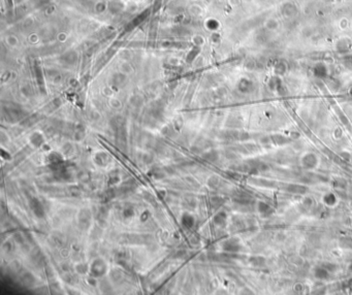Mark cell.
I'll list each match as a JSON object with an SVG mask.
<instances>
[{
    "label": "cell",
    "instance_id": "7c38bea8",
    "mask_svg": "<svg viewBox=\"0 0 352 295\" xmlns=\"http://www.w3.org/2000/svg\"><path fill=\"white\" fill-rule=\"evenodd\" d=\"M315 277L316 278H318L320 280H324L328 277V269L324 268V267H318L316 268L315 271Z\"/></svg>",
    "mask_w": 352,
    "mask_h": 295
},
{
    "label": "cell",
    "instance_id": "5b68a950",
    "mask_svg": "<svg viewBox=\"0 0 352 295\" xmlns=\"http://www.w3.org/2000/svg\"><path fill=\"white\" fill-rule=\"evenodd\" d=\"M222 248L226 252H237L240 251V243L236 239H229L222 244Z\"/></svg>",
    "mask_w": 352,
    "mask_h": 295
},
{
    "label": "cell",
    "instance_id": "8fae6325",
    "mask_svg": "<svg viewBox=\"0 0 352 295\" xmlns=\"http://www.w3.org/2000/svg\"><path fill=\"white\" fill-rule=\"evenodd\" d=\"M136 187V182L134 180L130 179V180H128L127 182L123 183L122 187H121V190H122L123 192H130V191H132Z\"/></svg>",
    "mask_w": 352,
    "mask_h": 295
},
{
    "label": "cell",
    "instance_id": "ffe728a7",
    "mask_svg": "<svg viewBox=\"0 0 352 295\" xmlns=\"http://www.w3.org/2000/svg\"><path fill=\"white\" fill-rule=\"evenodd\" d=\"M122 215H123V217L125 219H129V218H131V217H133V215H134V209H133V208L132 207H126V208H124Z\"/></svg>",
    "mask_w": 352,
    "mask_h": 295
},
{
    "label": "cell",
    "instance_id": "5bb4252c",
    "mask_svg": "<svg viewBox=\"0 0 352 295\" xmlns=\"http://www.w3.org/2000/svg\"><path fill=\"white\" fill-rule=\"evenodd\" d=\"M226 214L224 212H220L218 213L215 217H214V223L217 225H222V224L225 223L226 221Z\"/></svg>",
    "mask_w": 352,
    "mask_h": 295
},
{
    "label": "cell",
    "instance_id": "8992f818",
    "mask_svg": "<svg viewBox=\"0 0 352 295\" xmlns=\"http://www.w3.org/2000/svg\"><path fill=\"white\" fill-rule=\"evenodd\" d=\"M194 223H195L194 217L190 215L189 213H184L182 217H181V224L183 225L184 228H186V229L192 228V227L194 226Z\"/></svg>",
    "mask_w": 352,
    "mask_h": 295
},
{
    "label": "cell",
    "instance_id": "6da1fadb",
    "mask_svg": "<svg viewBox=\"0 0 352 295\" xmlns=\"http://www.w3.org/2000/svg\"><path fill=\"white\" fill-rule=\"evenodd\" d=\"M106 271H108V266L104 260H102L101 258H97L92 262V264L90 266V273L91 276L95 277V278H100V277H104Z\"/></svg>",
    "mask_w": 352,
    "mask_h": 295
},
{
    "label": "cell",
    "instance_id": "3957f363",
    "mask_svg": "<svg viewBox=\"0 0 352 295\" xmlns=\"http://www.w3.org/2000/svg\"><path fill=\"white\" fill-rule=\"evenodd\" d=\"M29 207L31 208L32 213L35 215V217H37V218H44L45 215V208L42 203L40 202V200H38L37 198L35 197H31L30 200H29Z\"/></svg>",
    "mask_w": 352,
    "mask_h": 295
},
{
    "label": "cell",
    "instance_id": "83f0119b",
    "mask_svg": "<svg viewBox=\"0 0 352 295\" xmlns=\"http://www.w3.org/2000/svg\"><path fill=\"white\" fill-rule=\"evenodd\" d=\"M1 157L4 159V160H9L10 159V155L8 154V153H5L4 150H2L1 151Z\"/></svg>",
    "mask_w": 352,
    "mask_h": 295
},
{
    "label": "cell",
    "instance_id": "4316f807",
    "mask_svg": "<svg viewBox=\"0 0 352 295\" xmlns=\"http://www.w3.org/2000/svg\"><path fill=\"white\" fill-rule=\"evenodd\" d=\"M96 279H97V278H95V277L91 276L90 278H88V284H89V285H91V286H96V283H97Z\"/></svg>",
    "mask_w": 352,
    "mask_h": 295
},
{
    "label": "cell",
    "instance_id": "4fadbf2b",
    "mask_svg": "<svg viewBox=\"0 0 352 295\" xmlns=\"http://www.w3.org/2000/svg\"><path fill=\"white\" fill-rule=\"evenodd\" d=\"M109 215V209L105 207H100L98 209V214H97V219L100 222H104L106 217Z\"/></svg>",
    "mask_w": 352,
    "mask_h": 295
},
{
    "label": "cell",
    "instance_id": "ba28073f",
    "mask_svg": "<svg viewBox=\"0 0 352 295\" xmlns=\"http://www.w3.org/2000/svg\"><path fill=\"white\" fill-rule=\"evenodd\" d=\"M64 161L63 156L58 152H51L50 155L48 156V162L50 163V165H54V164H59Z\"/></svg>",
    "mask_w": 352,
    "mask_h": 295
},
{
    "label": "cell",
    "instance_id": "277c9868",
    "mask_svg": "<svg viewBox=\"0 0 352 295\" xmlns=\"http://www.w3.org/2000/svg\"><path fill=\"white\" fill-rule=\"evenodd\" d=\"M94 162L98 166L104 167V166H106L111 162V156L106 152H98V153H96L94 156Z\"/></svg>",
    "mask_w": 352,
    "mask_h": 295
},
{
    "label": "cell",
    "instance_id": "52a82bcc",
    "mask_svg": "<svg viewBox=\"0 0 352 295\" xmlns=\"http://www.w3.org/2000/svg\"><path fill=\"white\" fill-rule=\"evenodd\" d=\"M316 164H317V160L314 155L308 154L303 158V165L305 166V168H314Z\"/></svg>",
    "mask_w": 352,
    "mask_h": 295
},
{
    "label": "cell",
    "instance_id": "cb8c5ba5",
    "mask_svg": "<svg viewBox=\"0 0 352 295\" xmlns=\"http://www.w3.org/2000/svg\"><path fill=\"white\" fill-rule=\"evenodd\" d=\"M120 181V177H119V176H117V175H115V176H109V185H114V184H116V183H118Z\"/></svg>",
    "mask_w": 352,
    "mask_h": 295
},
{
    "label": "cell",
    "instance_id": "ac0fdd59",
    "mask_svg": "<svg viewBox=\"0 0 352 295\" xmlns=\"http://www.w3.org/2000/svg\"><path fill=\"white\" fill-rule=\"evenodd\" d=\"M109 276H111V279L114 281V282H119V281H121L123 278L122 273H121V271H118V269H113Z\"/></svg>",
    "mask_w": 352,
    "mask_h": 295
},
{
    "label": "cell",
    "instance_id": "30bf717a",
    "mask_svg": "<svg viewBox=\"0 0 352 295\" xmlns=\"http://www.w3.org/2000/svg\"><path fill=\"white\" fill-rule=\"evenodd\" d=\"M21 281H22V283L24 285L26 286H32L35 282V278L33 277L31 272L29 271H25L22 276H21Z\"/></svg>",
    "mask_w": 352,
    "mask_h": 295
},
{
    "label": "cell",
    "instance_id": "9a60e30c",
    "mask_svg": "<svg viewBox=\"0 0 352 295\" xmlns=\"http://www.w3.org/2000/svg\"><path fill=\"white\" fill-rule=\"evenodd\" d=\"M204 159L207 160V161H210V162H213V161H216L217 159H218V153L216 151H210L208 153H205L204 155Z\"/></svg>",
    "mask_w": 352,
    "mask_h": 295
},
{
    "label": "cell",
    "instance_id": "484cf974",
    "mask_svg": "<svg viewBox=\"0 0 352 295\" xmlns=\"http://www.w3.org/2000/svg\"><path fill=\"white\" fill-rule=\"evenodd\" d=\"M149 217H150V212H149V211H145V212H143V214L141 215V218L140 219H141V222H146L149 219Z\"/></svg>",
    "mask_w": 352,
    "mask_h": 295
},
{
    "label": "cell",
    "instance_id": "e0dca14e",
    "mask_svg": "<svg viewBox=\"0 0 352 295\" xmlns=\"http://www.w3.org/2000/svg\"><path fill=\"white\" fill-rule=\"evenodd\" d=\"M76 271L77 273H80V275H82V273L84 275V273H87L88 271H90V267H89L87 263H80L76 266Z\"/></svg>",
    "mask_w": 352,
    "mask_h": 295
},
{
    "label": "cell",
    "instance_id": "603a6c76",
    "mask_svg": "<svg viewBox=\"0 0 352 295\" xmlns=\"http://www.w3.org/2000/svg\"><path fill=\"white\" fill-rule=\"evenodd\" d=\"M64 280L69 284H74V282L77 281V278L72 273H66V276H64Z\"/></svg>",
    "mask_w": 352,
    "mask_h": 295
},
{
    "label": "cell",
    "instance_id": "7402d4cb",
    "mask_svg": "<svg viewBox=\"0 0 352 295\" xmlns=\"http://www.w3.org/2000/svg\"><path fill=\"white\" fill-rule=\"evenodd\" d=\"M100 289H101V291H104V292H109V291L112 290V287L109 284L108 281L104 280L100 282Z\"/></svg>",
    "mask_w": 352,
    "mask_h": 295
},
{
    "label": "cell",
    "instance_id": "d4e9b609",
    "mask_svg": "<svg viewBox=\"0 0 352 295\" xmlns=\"http://www.w3.org/2000/svg\"><path fill=\"white\" fill-rule=\"evenodd\" d=\"M258 207H259V212H260V213L269 212V207L266 203H264V202H260Z\"/></svg>",
    "mask_w": 352,
    "mask_h": 295
},
{
    "label": "cell",
    "instance_id": "9c48e42d",
    "mask_svg": "<svg viewBox=\"0 0 352 295\" xmlns=\"http://www.w3.org/2000/svg\"><path fill=\"white\" fill-rule=\"evenodd\" d=\"M44 141H45L44 136H42V134L40 133V132H35L30 136V143L33 145V147H35V148L41 147V145L44 144Z\"/></svg>",
    "mask_w": 352,
    "mask_h": 295
},
{
    "label": "cell",
    "instance_id": "d6986e66",
    "mask_svg": "<svg viewBox=\"0 0 352 295\" xmlns=\"http://www.w3.org/2000/svg\"><path fill=\"white\" fill-rule=\"evenodd\" d=\"M323 200H324V202L326 204H328V205H333V204H335L336 203V201H337V198H336V196L333 194H332V193H329V194H326L325 196H324V198H323Z\"/></svg>",
    "mask_w": 352,
    "mask_h": 295
},
{
    "label": "cell",
    "instance_id": "44dd1931",
    "mask_svg": "<svg viewBox=\"0 0 352 295\" xmlns=\"http://www.w3.org/2000/svg\"><path fill=\"white\" fill-rule=\"evenodd\" d=\"M208 185L211 188H217L219 185V179L217 176H212L210 177L209 181H208Z\"/></svg>",
    "mask_w": 352,
    "mask_h": 295
},
{
    "label": "cell",
    "instance_id": "7a4b0ae2",
    "mask_svg": "<svg viewBox=\"0 0 352 295\" xmlns=\"http://www.w3.org/2000/svg\"><path fill=\"white\" fill-rule=\"evenodd\" d=\"M77 220H79V226L82 229L86 230L91 225L92 221V214L89 208H83L81 209L77 216Z\"/></svg>",
    "mask_w": 352,
    "mask_h": 295
},
{
    "label": "cell",
    "instance_id": "2e32d148",
    "mask_svg": "<svg viewBox=\"0 0 352 295\" xmlns=\"http://www.w3.org/2000/svg\"><path fill=\"white\" fill-rule=\"evenodd\" d=\"M288 190L292 192V193H305L307 188L304 186H300V185H290L288 187Z\"/></svg>",
    "mask_w": 352,
    "mask_h": 295
}]
</instances>
